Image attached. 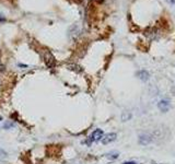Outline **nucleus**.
I'll use <instances>...</instances> for the list:
<instances>
[{"instance_id": "obj_6", "label": "nucleus", "mask_w": 175, "mask_h": 164, "mask_svg": "<svg viewBox=\"0 0 175 164\" xmlns=\"http://www.w3.org/2000/svg\"><path fill=\"white\" fill-rule=\"evenodd\" d=\"M79 33H80V28H79L78 25L71 26V28H70V31H69L70 38H72V39L77 38V37H78V35H79Z\"/></svg>"}, {"instance_id": "obj_5", "label": "nucleus", "mask_w": 175, "mask_h": 164, "mask_svg": "<svg viewBox=\"0 0 175 164\" xmlns=\"http://www.w3.org/2000/svg\"><path fill=\"white\" fill-rule=\"evenodd\" d=\"M158 107L161 112H167L169 108H170V102L167 101V100H162V101L159 102Z\"/></svg>"}, {"instance_id": "obj_13", "label": "nucleus", "mask_w": 175, "mask_h": 164, "mask_svg": "<svg viewBox=\"0 0 175 164\" xmlns=\"http://www.w3.org/2000/svg\"><path fill=\"white\" fill-rule=\"evenodd\" d=\"M167 2H169L170 4H175V0H167Z\"/></svg>"}, {"instance_id": "obj_7", "label": "nucleus", "mask_w": 175, "mask_h": 164, "mask_svg": "<svg viewBox=\"0 0 175 164\" xmlns=\"http://www.w3.org/2000/svg\"><path fill=\"white\" fill-rule=\"evenodd\" d=\"M137 76H138V78L140 79L141 81H148L149 80V72L146 71V70H140V71H138V74H137Z\"/></svg>"}, {"instance_id": "obj_11", "label": "nucleus", "mask_w": 175, "mask_h": 164, "mask_svg": "<svg viewBox=\"0 0 175 164\" xmlns=\"http://www.w3.org/2000/svg\"><path fill=\"white\" fill-rule=\"evenodd\" d=\"M108 158H111V159H116L117 156H118V153H111V154H108Z\"/></svg>"}, {"instance_id": "obj_10", "label": "nucleus", "mask_w": 175, "mask_h": 164, "mask_svg": "<svg viewBox=\"0 0 175 164\" xmlns=\"http://www.w3.org/2000/svg\"><path fill=\"white\" fill-rule=\"evenodd\" d=\"M13 126V124L11 123V121H6V123L3 124V128L4 129H8V128H11Z\"/></svg>"}, {"instance_id": "obj_3", "label": "nucleus", "mask_w": 175, "mask_h": 164, "mask_svg": "<svg viewBox=\"0 0 175 164\" xmlns=\"http://www.w3.org/2000/svg\"><path fill=\"white\" fill-rule=\"evenodd\" d=\"M116 138H117V135L114 134V132H111V134H107V135H105V136H103L101 141L103 145H107V143H111V142H113V141H115Z\"/></svg>"}, {"instance_id": "obj_15", "label": "nucleus", "mask_w": 175, "mask_h": 164, "mask_svg": "<svg viewBox=\"0 0 175 164\" xmlns=\"http://www.w3.org/2000/svg\"><path fill=\"white\" fill-rule=\"evenodd\" d=\"M153 164H159V163H153Z\"/></svg>"}, {"instance_id": "obj_4", "label": "nucleus", "mask_w": 175, "mask_h": 164, "mask_svg": "<svg viewBox=\"0 0 175 164\" xmlns=\"http://www.w3.org/2000/svg\"><path fill=\"white\" fill-rule=\"evenodd\" d=\"M103 136H104L103 130L102 129H95L94 131L92 132V135H91L90 141L91 142H92V141H99L103 138Z\"/></svg>"}, {"instance_id": "obj_2", "label": "nucleus", "mask_w": 175, "mask_h": 164, "mask_svg": "<svg viewBox=\"0 0 175 164\" xmlns=\"http://www.w3.org/2000/svg\"><path fill=\"white\" fill-rule=\"evenodd\" d=\"M44 63H45V65L47 66L48 68H53L56 65V61H55V58L52 53L47 52V50L44 53Z\"/></svg>"}, {"instance_id": "obj_12", "label": "nucleus", "mask_w": 175, "mask_h": 164, "mask_svg": "<svg viewBox=\"0 0 175 164\" xmlns=\"http://www.w3.org/2000/svg\"><path fill=\"white\" fill-rule=\"evenodd\" d=\"M7 156V153L1 149V148H0V156Z\"/></svg>"}, {"instance_id": "obj_14", "label": "nucleus", "mask_w": 175, "mask_h": 164, "mask_svg": "<svg viewBox=\"0 0 175 164\" xmlns=\"http://www.w3.org/2000/svg\"><path fill=\"white\" fill-rule=\"evenodd\" d=\"M123 164H137V163H135V162H125V163H123Z\"/></svg>"}, {"instance_id": "obj_9", "label": "nucleus", "mask_w": 175, "mask_h": 164, "mask_svg": "<svg viewBox=\"0 0 175 164\" xmlns=\"http://www.w3.org/2000/svg\"><path fill=\"white\" fill-rule=\"evenodd\" d=\"M69 68H70V69H72V70H75V71H77V72L81 71V68L79 67V66H77V65H70Z\"/></svg>"}, {"instance_id": "obj_1", "label": "nucleus", "mask_w": 175, "mask_h": 164, "mask_svg": "<svg viewBox=\"0 0 175 164\" xmlns=\"http://www.w3.org/2000/svg\"><path fill=\"white\" fill-rule=\"evenodd\" d=\"M153 140H154L153 135L149 134V132H145V134H141L140 136H139V139H138L139 143H140L141 146H148V145H150V143H151Z\"/></svg>"}, {"instance_id": "obj_8", "label": "nucleus", "mask_w": 175, "mask_h": 164, "mask_svg": "<svg viewBox=\"0 0 175 164\" xmlns=\"http://www.w3.org/2000/svg\"><path fill=\"white\" fill-rule=\"evenodd\" d=\"M130 118H131V113H130L129 110H124V112L121 113V120L123 121H127V120H129Z\"/></svg>"}]
</instances>
